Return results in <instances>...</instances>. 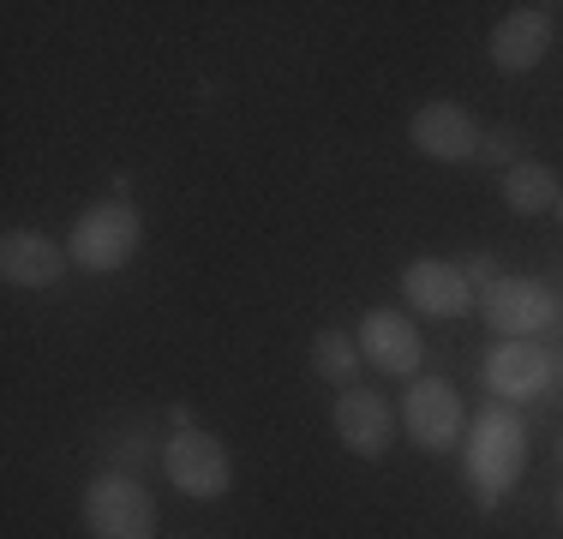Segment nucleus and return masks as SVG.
I'll return each mask as SVG.
<instances>
[{"instance_id":"0eeeda50","label":"nucleus","mask_w":563,"mask_h":539,"mask_svg":"<svg viewBox=\"0 0 563 539\" xmlns=\"http://www.w3.org/2000/svg\"><path fill=\"white\" fill-rule=\"evenodd\" d=\"M552 43H558V7H545V0L516 7V12H504L498 31H492V66L509 78H521L552 54Z\"/></svg>"},{"instance_id":"423d86ee","label":"nucleus","mask_w":563,"mask_h":539,"mask_svg":"<svg viewBox=\"0 0 563 539\" xmlns=\"http://www.w3.org/2000/svg\"><path fill=\"white\" fill-rule=\"evenodd\" d=\"M479 312H486V323L504 336V342H533L540 330L558 323V300L528 276H504V282H492V288L479 294Z\"/></svg>"},{"instance_id":"1a4fd4ad","label":"nucleus","mask_w":563,"mask_h":539,"mask_svg":"<svg viewBox=\"0 0 563 539\" xmlns=\"http://www.w3.org/2000/svg\"><path fill=\"white\" fill-rule=\"evenodd\" d=\"M479 132L486 127H479L462 102H426V108H413V120H408L413 151L432 156V162H467V156L479 162Z\"/></svg>"},{"instance_id":"ddd939ff","label":"nucleus","mask_w":563,"mask_h":539,"mask_svg":"<svg viewBox=\"0 0 563 539\" xmlns=\"http://www.w3.org/2000/svg\"><path fill=\"white\" fill-rule=\"evenodd\" d=\"M492 389H498L504 402H521V396H540L545 389V360H540V348H528V342H509V348H498L492 354Z\"/></svg>"},{"instance_id":"dca6fc26","label":"nucleus","mask_w":563,"mask_h":539,"mask_svg":"<svg viewBox=\"0 0 563 539\" xmlns=\"http://www.w3.org/2000/svg\"><path fill=\"white\" fill-rule=\"evenodd\" d=\"M521 151H528V139H521L516 127H492V132H479V162H498L504 174L521 162Z\"/></svg>"},{"instance_id":"7ed1b4c3","label":"nucleus","mask_w":563,"mask_h":539,"mask_svg":"<svg viewBox=\"0 0 563 539\" xmlns=\"http://www.w3.org/2000/svg\"><path fill=\"white\" fill-rule=\"evenodd\" d=\"M401 426H408V438L420 443L426 455H444L462 443L467 431V402L455 396L450 377H408V389H401Z\"/></svg>"},{"instance_id":"9d476101","label":"nucleus","mask_w":563,"mask_h":539,"mask_svg":"<svg viewBox=\"0 0 563 539\" xmlns=\"http://www.w3.org/2000/svg\"><path fill=\"white\" fill-rule=\"evenodd\" d=\"M336 438L347 443V455H360V462H378L384 450H390V438H396V408L378 396V389H342L336 396Z\"/></svg>"},{"instance_id":"f257e3e1","label":"nucleus","mask_w":563,"mask_h":539,"mask_svg":"<svg viewBox=\"0 0 563 539\" xmlns=\"http://www.w3.org/2000/svg\"><path fill=\"white\" fill-rule=\"evenodd\" d=\"M521 468H528V431H521V420L504 402H492L474 420V443H467V474L462 480L474 485L479 509H492L509 485L521 480Z\"/></svg>"},{"instance_id":"4468645a","label":"nucleus","mask_w":563,"mask_h":539,"mask_svg":"<svg viewBox=\"0 0 563 539\" xmlns=\"http://www.w3.org/2000/svg\"><path fill=\"white\" fill-rule=\"evenodd\" d=\"M563 198V180L545 162H516V168L504 174V205L516 216H540V210H558Z\"/></svg>"},{"instance_id":"9b49d317","label":"nucleus","mask_w":563,"mask_h":539,"mask_svg":"<svg viewBox=\"0 0 563 539\" xmlns=\"http://www.w3.org/2000/svg\"><path fill=\"white\" fill-rule=\"evenodd\" d=\"M360 354L384 377H420L426 342H420L408 312H366V323H360Z\"/></svg>"},{"instance_id":"20e7f679","label":"nucleus","mask_w":563,"mask_h":539,"mask_svg":"<svg viewBox=\"0 0 563 539\" xmlns=\"http://www.w3.org/2000/svg\"><path fill=\"white\" fill-rule=\"evenodd\" d=\"M85 528L97 539H156V497L132 474H97L85 485Z\"/></svg>"},{"instance_id":"aec40b11","label":"nucleus","mask_w":563,"mask_h":539,"mask_svg":"<svg viewBox=\"0 0 563 539\" xmlns=\"http://www.w3.org/2000/svg\"><path fill=\"white\" fill-rule=\"evenodd\" d=\"M558 455H563V443H558Z\"/></svg>"},{"instance_id":"6e6552de","label":"nucleus","mask_w":563,"mask_h":539,"mask_svg":"<svg viewBox=\"0 0 563 539\" xmlns=\"http://www.w3.org/2000/svg\"><path fill=\"white\" fill-rule=\"evenodd\" d=\"M401 300L420 318H462L467 306H479V288L467 282V270L450 264V258H413L401 270Z\"/></svg>"},{"instance_id":"39448f33","label":"nucleus","mask_w":563,"mask_h":539,"mask_svg":"<svg viewBox=\"0 0 563 539\" xmlns=\"http://www.w3.org/2000/svg\"><path fill=\"white\" fill-rule=\"evenodd\" d=\"M163 474L180 485L186 497L210 504V497H222L228 485H234V462H228V450L210 438L205 426H180V431L163 443Z\"/></svg>"},{"instance_id":"f03ea898","label":"nucleus","mask_w":563,"mask_h":539,"mask_svg":"<svg viewBox=\"0 0 563 539\" xmlns=\"http://www.w3.org/2000/svg\"><path fill=\"white\" fill-rule=\"evenodd\" d=\"M139 246H144V216H139V205H120V198L90 205L73 222V240H66L73 264L90 270V276H114V270H126L132 258H139Z\"/></svg>"},{"instance_id":"f8f14e48","label":"nucleus","mask_w":563,"mask_h":539,"mask_svg":"<svg viewBox=\"0 0 563 539\" xmlns=\"http://www.w3.org/2000/svg\"><path fill=\"white\" fill-rule=\"evenodd\" d=\"M66 264H73V252L55 246L48 234H36V228H12L7 240H0V276L12 282V288H55L66 276Z\"/></svg>"},{"instance_id":"f3484780","label":"nucleus","mask_w":563,"mask_h":539,"mask_svg":"<svg viewBox=\"0 0 563 539\" xmlns=\"http://www.w3.org/2000/svg\"><path fill=\"white\" fill-rule=\"evenodd\" d=\"M462 270H467V282H474V288H479V294H486V288H492V282H504V270H498V264H492V258H486V252H479V258H467Z\"/></svg>"},{"instance_id":"6ab92c4d","label":"nucleus","mask_w":563,"mask_h":539,"mask_svg":"<svg viewBox=\"0 0 563 539\" xmlns=\"http://www.w3.org/2000/svg\"><path fill=\"white\" fill-rule=\"evenodd\" d=\"M558 216H563V198H558Z\"/></svg>"},{"instance_id":"2eb2a0df","label":"nucleus","mask_w":563,"mask_h":539,"mask_svg":"<svg viewBox=\"0 0 563 539\" xmlns=\"http://www.w3.org/2000/svg\"><path fill=\"white\" fill-rule=\"evenodd\" d=\"M360 366H366V354H360V336H347V330H318V336H312V372L324 377V384L354 389Z\"/></svg>"},{"instance_id":"a211bd4d","label":"nucleus","mask_w":563,"mask_h":539,"mask_svg":"<svg viewBox=\"0 0 563 539\" xmlns=\"http://www.w3.org/2000/svg\"><path fill=\"white\" fill-rule=\"evenodd\" d=\"M558 521H563V492H558Z\"/></svg>"}]
</instances>
